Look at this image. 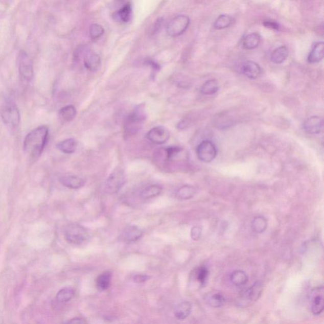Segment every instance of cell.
I'll list each match as a JSON object with an SVG mask.
<instances>
[{
  "mask_svg": "<svg viewBox=\"0 0 324 324\" xmlns=\"http://www.w3.org/2000/svg\"><path fill=\"white\" fill-rule=\"evenodd\" d=\"M104 34V29L98 24H92L90 26L89 35L92 40H97Z\"/></svg>",
  "mask_w": 324,
  "mask_h": 324,
  "instance_id": "obj_33",
  "label": "cell"
},
{
  "mask_svg": "<svg viewBox=\"0 0 324 324\" xmlns=\"http://www.w3.org/2000/svg\"><path fill=\"white\" fill-rule=\"evenodd\" d=\"M147 118L145 106L140 105L127 118L125 127L129 133L134 134L140 129L141 125Z\"/></svg>",
  "mask_w": 324,
  "mask_h": 324,
  "instance_id": "obj_3",
  "label": "cell"
},
{
  "mask_svg": "<svg viewBox=\"0 0 324 324\" xmlns=\"http://www.w3.org/2000/svg\"><path fill=\"white\" fill-rule=\"evenodd\" d=\"M262 291L261 284L259 283H256L254 285L249 288L244 294V298L248 300V302H254L259 298L260 294Z\"/></svg>",
  "mask_w": 324,
  "mask_h": 324,
  "instance_id": "obj_25",
  "label": "cell"
},
{
  "mask_svg": "<svg viewBox=\"0 0 324 324\" xmlns=\"http://www.w3.org/2000/svg\"><path fill=\"white\" fill-rule=\"evenodd\" d=\"M217 150L216 145L211 141L205 140L199 145L197 155L200 160L209 163L216 157Z\"/></svg>",
  "mask_w": 324,
  "mask_h": 324,
  "instance_id": "obj_8",
  "label": "cell"
},
{
  "mask_svg": "<svg viewBox=\"0 0 324 324\" xmlns=\"http://www.w3.org/2000/svg\"><path fill=\"white\" fill-rule=\"evenodd\" d=\"M289 55L288 48L282 46L276 49L271 55V60L276 64H280L287 59Z\"/></svg>",
  "mask_w": 324,
  "mask_h": 324,
  "instance_id": "obj_21",
  "label": "cell"
},
{
  "mask_svg": "<svg viewBox=\"0 0 324 324\" xmlns=\"http://www.w3.org/2000/svg\"><path fill=\"white\" fill-rule=\"evenodd\" d=\"M101 64L100 56L96 53L88 51L86 53L84 57V65L87 70L95 71L99 68Z\"/></svg>",
  "mask_w": 324,
  "mask_h": 324,
  "instance_id": "obj_14",
  "label": "cell"
},
{
  "mask_svg": "<svg viewBox=\"0 0 324 324\" xmlns=\"http://www.w3.org/2000/svg\"><path fill=\"white\" fill-rule=\"evenodd\" d=\"M126 181L123 169L118 167L109 175L106 180L105 190L108 194H114L120 191Z\"/></svg>",
  "mask_w": 324,
  "mask_h": 324,
  "instance_id": "obj_5",
  "label": "cell"
},
{
  "mask_svg": "<svg viewBox=\"0 0 324 324\" xmlns=\"http://www.w3.org/2000/svg\"><path fill=\"white\" fill-rule=\"evenodd\" d=\"M3 121L10 129H15L19 125L20 115L19 110L14 103L8 102L1 111Z\"/></svg>",
  "mask_w": 324,
  "mask_h": 324,
  "instance_id": "obj_4",
  "label": "cell"
},
{
  "mask_svg": "<svg viewBox=\"0 0 324 324\" xmlns=\"http://www.w3.org/2000/svg\"><path fill=\"white\" fill-rule=\"evenodd\" d=\"M64 235L68 243L77 245L86 242L89 239L88 231L79 224L68 225L65 230Z\"/></svg>",
  "mask_w": 324,
  "mask_h": 324,
  "instance_id": "obj_2",
  "label": "cell"
},
{
  "mask_svg": "<svg viewBox=\"0 0 324 324\" xmlns=\"http://www.w3.org/2000/svg\"><path fill=\"white\" fill-rule=\"evenodd\" d=\"M63 324H84V320L81 318L76 317L67 321Z\"/></svg>",
  "mask_w": 324,
  "mask_h": 324,
  "instance_id": "obj_39",
  "label": "cell"
},
{
  "mask_svg": "<svg viewBox=\"0 0 324 324\" xmlns=\"http://www.w3.org/2000/svg\"><path fill=\"white\" fill-rule=\"evenodd\" d=\"M233 21V18L228 15H220L214 23V27L218 30L224 29L230 26Z\"/></svg>",
  "mask_w": 324,
  "mask_h": 324,
  "instance_id": "obj_31",
  "label": "cell"
},
{
  "mask_svg": "<svg viewBox=\"0 0 324 324\" xmlns=\"http://www.w3.org/2000/svg\"><path fill=\"white\" fill-rule=\"evenodd\" d=\"M267 220L263 217H257L254 218L253 222H252V228H253L254 232L257 233H264L267 229Z\"/></svg>",
  "mask_w": 324,
  "mask_h": 324,
  "instance_id": "obj_32",
  "label": "cell"
},
{
  "mask_svg": "<svg viewBox=\"0 0 324 324\" xmlns=\"http://www.w3.org/2000/svg\"><path fill=\"white\" fill-rule=\"evenodd\" d=\"M77 115V110L74 105H67L61 108L58 117L60 121L63 122H69L73 120Z\"/></svg>",
  "mask_w": 324,
  "mask_h": 324,
  "instance_id": "obj_19",
  "label": "cell"
},
{
  "mask_svg": "<svg viewBox=\"0 0 324 324\" xmlns=\"http://www.w3.org/2000/svg\"><path fill=\"white\" fill-rule=\"evenodd\" d=\"M162 188L160 185L152 184L148 186L141 192V197L145 200L157 196L161 193Z\"/></svg>",
  "mask_w": 324,
  "mask_h": 324,
  "instance_id": "obj_26",
  "label": "cell"
},
{
  "mask_svg": "<svg viewBox=\"0 0 324 324\" xmlns=\"http://www.w3.org/2000/svg\"><path fill=\"white\" fill-rule=\"evenodd\" d=\"M201 235V227L198 226H195L192 228L191 231V238L193 240L197 241L200 238Z\"/></svg>",
  "mask_w": 324,
  "mask_h": 324,
  "instance_id": "obj_36",
  "label": "cell"
},
{
  "mask_svg": "<svg viewBox=\"0 0 324 324\" xmlns=\"http://www.w3.org/2000/svg\"><path fill=\"white\" fill-rule=\"evenodd\" d=\"M18 70L21 79L26 82H30L33 78V63L27 53L22 51L18 55Z\"/></svg>",
  "mask_w": 324,
  "mask_h": 324,
  "instance_id": "obj_7",
  "label": "cell"
},
{
  "mask_svg": "<svg viewBox=\"0 0 324 324\" xmlns=\"http://www.w3.org/2000/svg\"><path fill=\"white\" fill-rule=\"evenodd\" d=\"M323 122L322 118L318 116H312L304 123V129L307 133L315 134L322 131Z\"/></svg>",
  "mask_w": 324,
  "mask_h": 324,
  "instance_id": "obj_11",
  "label": "cell"
},
{
  "mask_svg": "<svg viewBox=\"0 0 324 324\" xmlns=\"http://www.w3.org/2000/svg\"><path fill=\"white\" fill-rule=\"evenodd\" d=\"M147 139L151 143L156 145L166 143L170 138V132L166 127L157 126L153 127L147 134Z\"/></svg>",
  "mask_w": 324,
  "mask_h": 324,
  "instance_id": "obj_10",
  "label": "cell"
},
{
  "mask_svg": "<svg viewBox=\"0 0 324 324\" xmlns=\"http://www.w3.org/2000/svg\"><path fill=\"white\" fill-rule=\"evenodd\" d=\"M323 58V42L316 44L308 57L309 63H314L320 62Z\"/></svg>",
  "mask_w": 324,
  "mask_h": 324,
  "instance_id": "obj_18",
  "label": "cell"
},
{
  "mask_svg": "<svg viewBox=\"0 0 324 324\" xmlns=\"http://www.w3.org/2000/svg\"><path fill=\"white\" fill-rule=\"evenodd\" d=\"M230 281L234 285L241 286L248 282V277L243 271L236 270L231 274Z\"/></svg>",
  "mask_w": 324,
  "mask_h": 324,
  "instance_id": "obj_28",
  "label": "cell"
},
{
  "mask_svg": "<svg viewBox=\"0 0 324 324\" xmlns=\"http://www.w3.org/2000/svg\"><path fill=\"white\" fill-rule=\"evenodd\" d=\"M196 191L195 188L189 185L183 186L178 190L177 197L181 200H189L193 198L196 194Z\"/></svg>",
  "mask_w": 324,
  "mask_h": 324,
  "instance_id": "obj_29",
  "label": "cell"
},
{
  "mask_svg": "<svg viewBox=\"0 0 324 324\" xmlns=\"http://www.w3.org/2000/svg\"><path fill=\"white\" fill-rule=\"evenodd\" d=\"M192 306L190 302H184L177 305L175 309V316L179 320H184L190 315Z\"/></svg>",
  "mask_w": 324,
  "mask_h": 324,
  "instance_id": "obj_22",
  "label": "cell"
},
{
  "mask_svg": "<svg viewBox=\"0 0 324 324\" xmlns=\"http://www.w3.org/2000/svg\"><path fill=\"white\" fill-rule=\"evenodd\" d=\"M260 41H261V38H260V36L259 34H249L243 39V47L246 50H253L256 49V48L259 46Z\"/></svg>",
  "mask_w": 324,
  "mask_h": 324,
  "instance_id": "obj_23",
  "label": "cell"
},
{
  "mask_svg": "<svg viewBox=\"0 0 324 324\" xmlns=\"http://www.w3.org/2000/svg\"><path fill=\"white\" fill-rule=\"evenodd\" d=\"M111 277V273L107 271L98 276L97 280V287L98 290L105 291L110 287Z\"/></svg>",
  "mask_w": 324,
  "mask_h": 324,
  "instance_id": "obj_24",
  "label": "cell"
},
{
  "mask_svg": "<svg viewBox=\"0 0 324 324\" xmlns=\"http://www.w3.org/2000/svg\"><path fill=\"white\" fill-rule=\"evenodd\" d=\"M323 288L313 289L311 294L310 306L313 314L320 315L323 312L324 307Z\"/></svg>",
  "mask_w": 324,
  "mask_h": 324,
  "instance_id": "obj_9",
  "label": "cell"
},
{
  "mask_svg": "<svg viewBox=\"0 0 324 324\" xmlns=\"http://www.w3.org/2000/svg\"><path fill=\"white\" fill-rule=\"evenodd\" d=\"M182 149L178 147H171L165 149V153H166L167 160H171V159L176 157L181 152Z\"/></svg>",
  "mask_w": 324,
  "mask_h": 324,
  "instance_id": "obj_35",
  "label": "cell"
},
{
  "mask_svg": "<svg viewBox=\"0 0 324 324\" xmlns=\"http://www.w3.org/2000/svg\"><path fill=\"white\" fill-rule=\"evenodd\" d=\"M114 16L117 20L121 22L126 23L130 22L132 17V7L131 3L128 2L125 4Z\"/></svg>",
  "mask_w": 324,
  "mask_h": 324,
  "instance_id": "obj_17",
  "label": "cell"
},
{
  "mask_svg": "<svg viewBox=\"0 0 324 324\" xmlns=\"http://www.w3.org/2000/svg\"><path fill=\"white\" fill-rule=\"evenodd\" d=\"M49 129L47 126L37 127L26 135L24 142V150L32 158L41 155L49 138Z\"/></svg>",
  "mask_w": 324,
  "mask_h": 324,
  "instance_id": "obj_1",
  "label": "cell"
},
{
  "mask_svg": "<svg viewBox=\"0 0 324 324\" xmlns=\"http://www.w3.org/2000/svg\"><path fill=\"white\" fill-rule=\"evenodd\" d=\"M143 236V231L135 225H128L122 231L121 237L125 242L132 243L139 240Z\"/></svg>",
  "mask_w": 324,
  "mask_h": 324,
  "instance_id": "obj_12",
  "label": "cell"
},
{
  "mask_svg": "<svg viewBox=\"0 0 324 324\" xmlns=\"http://www.w3.org/2000/svg\"><path fill=\"white\" fill-rule=\"evenodd\" d=\"M74 293H75L73 288H64L58 292L56 298L58 302L67 303L73 298Z\"/></svg>",
  "mask_w": 324,
  "mask_h": 324,
  "instance_id": "obj_30",
  "label": "cell"
},
{
  "mask_svg": "<svg viewBox=\"0 0 324 324\" xmlns=\"http://www.w3.org/2000/svg\"><path fill=\"white\" fill-rule=\"evenodd\" d=\"M77 147H78V143L73 138L63 140L57 145L58 150L65 154H71L75 152Z\"/></svg>",
  "mask_w": 324,
  "mask_h": 324,
  "instance_id": "obj_20",
  "label": "cell"
},
{
  "mask_svg": "<svg viewBox=\"0 0 324 324\" xmlns=\"http://www.w3.org/2000/svg\"><path fill=\"white\" fill-rule=\"evenodd\" d=\"M209 270L205 267H201L199 268L197 272H196V279L201 285H204L207 282L209 278Z\"/></svg>",
  "mask_w": 324,
  "mask_h": 324,
  "instance_id": "obj_34",
  "label": "cell"
},
{
  "mask_svg": "<svg viewBox=\"0 0 324 324\" xmlns=\"http://www.w3.org/2000/svg\"><path fill=\"white\" fill-rule=\"evenodd\" d=\"M207 304L213 308L221 307L225 304V297L222 293L218 292H211L207 293L204 297Z\"/></svg>",
  "mask_w": 324,
  "mask_h": 324,
  "instance_id": "obj_15",
  "label": "cell"
},
{
  "mask_svg": "<svg viewBox=\"0 0 324 324\" xmlns=\"http://www.w3.org/2000/svg\"><path fill=\"white\" fill-rule=\"evenodd\" d=\"M190 18L187 15H179L172 18L167 26V32L169 36L177 37L184 33L189 26Z\"/></svg>",
  "mask_w": 324,
  "mask_h": 324,
  "instance_id": "obj_6",
  "label": "cell"
},
{
  "mask_svg": "<svg viewBox=\"0 0 324 324\" xmlns=\"http://www.w3.org/2000/svg\"><path fill=\"white\" fill-rule=\"evenodd\" d=\"M219 89V82L215 79L207 81L201 87V92L204 95H212L216 94Z\"/></svg>",
  "mask_w": 324,
  "mask_h": 324,
  "instance_id": "obj_27",
  "label": "cell"
},
{
  "mask_svg": "<svg viewBox=\"0 0 324 324\" xmlns=\"http://www.w3.org/2000/svg\"><path fill=\"white\" fill-rule=\"evenodd\" d=\"M241 71L247 78L252 79L259 78L262 73L261 67L253 61H248L244 63L241 67Z\"/></svg>",
  "mask_w": 324,
  "mask_h": 324,
  "instance_id": "obj_13",
  "label": "cell"
},
{
  "mask_svg": "<svg viewBox=\"0 0 324 324\" xmlns=\"http://www.w3.org/2000/svg\"><path fill=\"white\" fill-rule=\"evenodd\" d=\"M265 27L273 29V30L278 31L280 29V25L277 22L273 21L267 20L264 22Z\"/></svg>",
  "mask_w": 324,
  "mask_h": 324,
  "instance_id": "obj_38",
  "label": "cell"
},
{
  "mask_svg": "<svg viewBox=\"0 0 324 324\" xmlns=\"http://www.w3.org/2000/svg\"><path fill=\"white\" fill-rule=\"evenodd\" d=\"M150 277L147 275L137 274L134 277V281L137 284L144 283L147 281Z\"/></svg>",
  "mask_w": 324,
  "mask_h": 324,
  "instance_id": "obj_37",
  "label": "cell"
},
{
  "mask_svg": "<svg viewBox=\"0 0 324 324\" xmlns=\"http://www.w3.org/2000/svg\"><path fill=\"white\" fill-rule=\"evenodd\" d=\"M60 181L64 187L69 189L78 190L85 184L84 179L74 176H63L60 178Z\"/></svg>",
  "mask_w": 324,
  "mask_h": 324,
  "instance_id": "obj_16",
  "label": "cell"
}]
</instances>
